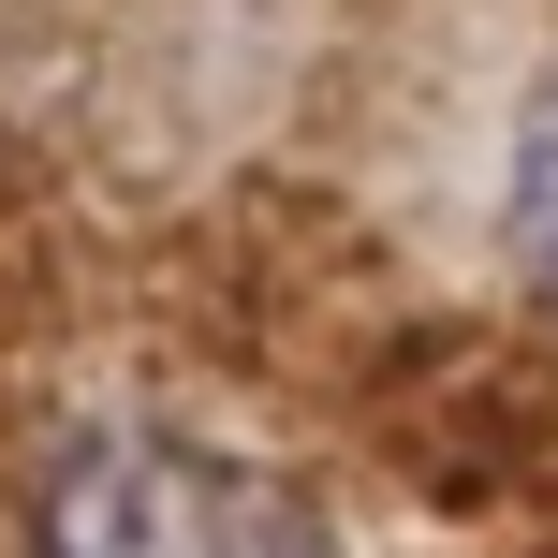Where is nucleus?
Here are the masks:
<instances>
[{"mask_svg": "<svg viewBox=\"0 0 558 558\" xmlns=\"http://www.w3.org/2000/svg\"><path fill=\"white\" fill-rule=\"evenodd\" d=\"M29 544L45 558H338L324 500L294 471L177 441V426H88V441H59Z\"/></svg>", "mask_w": 558, "mask_h": 558, "instance_id": "nucleus-1", "label": "nucleus"}, {"mask_svg": "<svg viewBox=\"0 0 558 558\" xmlns=\"http://www.w3.org/2000/svg\"><path fill=\"white\" fill-rule=\"evenodd\" d=\"M514 265L530 294H558V74L530 88V133H514Z\"/></svg>", "mask_w": 558, "mask_h": 558, "instance_id": "nucleus-2", "label": "nucleus"}]
</instances>
